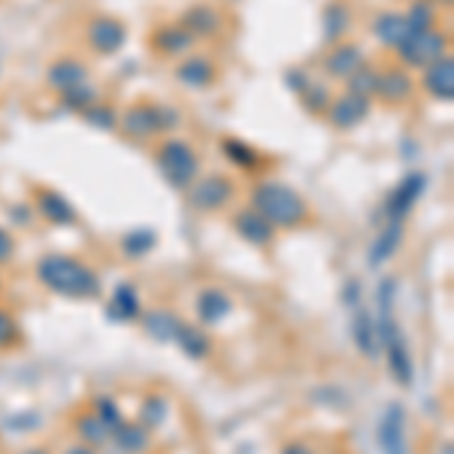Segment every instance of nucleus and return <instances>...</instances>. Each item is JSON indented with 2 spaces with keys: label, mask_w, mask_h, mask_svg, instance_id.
Here are the masks:
<instances>
[{
  "label": "nucleus",
  "mask_w": 454,
  "mask_h": 454,
  "mask_svg": "<svg viewBox=\"0 0 454 454\" xmlns=\"http://www.w3.org/2000/svg\"><path fill=\"white\" fill-rule=\"evenodd\" d=\"M106 454H121V451H115V449H113V451H106Z\"/></svg>",
  "instance_id": "09e8293b"
},
{
  "label": "nucleus",
  "mask_w": 454,
  "mask_h": 454,
  "mask_svg": "<svg viewBox=\"0 0 454 454\" xmlns=\"http://www.w3.org/2000/svg\"><path fill=\"white\" fill-rule=\"evenodd\" d=\"M79 119H82L85 124H91V128H98V130H119V109H115L113 104H104V100L85 106L82 113H79Z\"/></svg>",
  "instance_id": "c9c22d12"
},
{
  "label": "nucleus",
  "mask_w": 454,
  "mask_h": 454,
  "mask_svg": "<svg viewBox=\"0 0 454 454\" xmlns=\"http://www.w3.org/2000/svg\"><path fill=\"white\" fill-rule=\"evenodd\" d=\"M140 321H143L145 336H152L155 342H173L176 327H179L182 318L170 309H149L140 315Z\"/></svg>",
  "instance_id": "2f4dec72"
},
{
  "label": "nucleus",
  "mask_w": 454,
  "mask_h": 454,
  "mask_svg": "<svg viewBox=\"0 0 454 454\" xmlns=\"http://www.w3.org/2000/svg\"><path fill=\"white\" fill-rule=\"evenodd\" d=\"M288 79H297V82H291V88L297 91L300 106H303L309 115H325V109L331 106V100H333V91H331V88L321 82V79L306 76L303 70L291 73Z\"/></svg>",
  "instance_id": "412c9836"
},
{
  "label": "nucleus",
  "mask_w": 454,
  "mask_h": 454,
  "mask_svg": "<svg viewBox=\"0 0 454 454\" xmlns=\"http://www.w3.org/2000/svg\"><path fill=\"white\" fill-rule=\"evenodd\" d=\"M170 400L164 397V394H149L143 403H140V412H137V421L143 424L145 430H152L155 434L158 427H164L167 419H170Z\"/></svg>",
  "instance_id": "72a5a7b5"
},
{
  "label": "nucleus",
  "mask_w": 454,
  "mask_h": 454,
  "mask_svg": "<svg viewBox=\"0 0 454 454\" xmlns=\"http://www.w3.org/2000/svg\"><path fill=\"white\" fill-rule=\"evenodd\" d=\"M12 258H16V237H12L4 224H0V267H4V263H10Z\"/></svg>",
  "instance_id": "a19ab883"
},
{
  "label": "nucleus",
  "mask_w": 454,
  "mask_h": 454,
  "mask_svg": "<svg viewBox=\"0 0 454 454\" xmlns=\"http://www.w3.org/2000/svg\"><path fill=\"white\" fill-rule=\"evenodd\" d=\"M21 342V325L10 309L0 306V348H16Z\"/></svg>",
  "instance_id": "ea45409f"
},
{
  "label": "nucleus",
  "mask_w": 454,
  "mask_h": 454,
  "mask_svg": "<svg viewBox=\"0 0 454 454\" xmlns=\"http://www.w3.org/2000/svg\"><path fill=\"white\" fill-rule=\"evenodd\" d=\"M91 412L98 415V419L104 421L109 430H115V427H119V424L124 421V412H121L119 400L109 397V394H100V397H94V403H91Z\"/></svg>",
  "instance_id": "58836bf2"
},
{
  "label": "nucleus",
  "mask_w": 454,
  "mask_h": 454,
  "mask_svg": "<svg viewBox=\"0 0 454 454\" xmlns=\"http://www.w3.org/2000/svg\"><path fill=\"white\" fill-rule=\"evenodd\" d=\"M342 303H348V306H357L361 303V282H355L351 279L346 288H342Z\"/></svg>",
  "instance_id": "37998d69"
},
{
  "label": "nucleus",
  "mask_w": 454,
  "mask_h": 454,
  "mask_svg": "<svg viewBox=\"0 0 454 454\" xmlns=\"http://www.w3.org/2000/svg\"><path fill=\"white\" fill-rule=\"evenodd\" d=\"M109 449L121 454H149L152 451V430H145L140 421L124 419L119 427L113 430V445Z\"/></svg>",
  "instance_id": "a878e982"
},
{
  "label": "nucleus",
  "mask_w": 454,
  "mask_h": 454,
  "mask_svg": "<svg viewBox=\"0 0 454 454\" xmlns=\"http://www.w3.org/2000/svg\"><path fill=\"white\" fill-rule=\"evenodd\" d=\"M21 454H52V451H49L46 445H31V449H25Z\"/></svg>",
  "instance_id": "a18cd8bd"
},
{
  "label": "nucleus",
  "mask_w": 454,
  "mask_h": 454,
  "mask_svg": "<svg viewBox=\"0 0 454 454\" xmlns=\"http://www.w3.org/2000/svg\"><path fill=\"white\" fill-rule=\"evenodd\" d=\"M34 276L49 294L70 300H94L100 294L98 270L88 267L82 258L61 252H46L34 267Z\"/></svg>",
  "instance_id": "f257e3e1"
},
{
  "label": "nucleus",
  "mask_w": 454,
  "mask_h": 454,
  "mask_svg": "<svg viewBox=\"0 0 454 454\" xmlns=\"http://www.w3.org/2000/svg\"><path fill=\"white\" fill-rule=\"evenodd\" d=\"M31 207H34L36 215L43 218V222H49L55 227H73L79 222L76 207H73V203L61 192H55V188H49V185H34Z\"/></svg>",
  "instance_id": "9b49d317"
},
{
  "label": "nucleus",
  "mask_w": 454,
  "mask_h": 454,
  "mask_svg": "<svg viewBox=\"0 0 454 454\" xmlns=\"http://www.w3.org/2000/svg\"><path fill=\"white\" fill-rule=\"evenodd\" d=\"M434 4L439 6V10H451V4H454V0H434Z\"/></svg>",
  "instance_id": "49530a36"
},
{
  "label": "nucleus",
  "mask_w": 454,
  "mask_h": 454,
  "mask_svg": "<svg viewBox=\"0 0 454 454\" xmlns=\"http://www.w3.org/2000/svg\"><path fill=\"white\" fill-rule=\"evenodd\" d=\"M182 128L179 109L160 100H134L124 113H119V130L130 143H158L160 137H176Z\"/></svg>",
  "instance_id": "7ed1b4c3"
},
{
  "label": "nucleus",
  "mask_w": 454,
  "mask_h": 454,
  "mask_svg": "<svg viewBox=\"0 0 454 454\" xmlns=\"http://www.w3.org/2000/svg\"><path fill=\"white\" fill-rule=\"evenodd\" d=\"M188 207L200 215H218V212L231 209L239 197V185L233 176L227 173H200L194 185L185 192Z\"/></svg>",
  "instance_id": "39448f33"
},
{
  "label": "nucleus",
  "mask_w": 454,
  "mask_h": 454,
  "mask_svg": "<svg viewBox=\"0 0 454 454\" xmlns=\"http://www.w3.org/2000/svg\"><path fill=\"white\" fill-rule=\"evenodd\" d=\"M194 312L203 327H215L233 315V300L222 288H203L194 300Z\"/></svg>",
  "instance_id": "4be33fe9"
},
{
  "label": "nucleus",
  "mask_w": 454,
  "mask_h": 454,
  "mask_svg": "<svg viewBox=\"0 0 454 454\" xmlns=\"http://www.w3.org/2000/svg\"><path fill=\"white\" fill-rule=\"evenodd\" d=\"M218 145H222V152L227 155V160H231V164H237L239 170L258 173L261 167L267 164V158H263L252 143L239 140V137H224V140L218 143Z\"/></svg>",
  "instance_id": "7c9ffc66"
},
{
  "label": "nucleus",
  "mask_w": 454,
  "mask_h": 454,
  "mask_svg": "<svg viewBox=\"0 0 454 454\" xmlns=\"http://www.w3.org/2000/svg\"><path fill=\"white\" fill-rule=\"evenodd\" d=\"M351 340H355L357 351L370 361L382 357V342H379V331H376V318L367 309H357L355 318H351Z\"/></svg>",
  "instance_id": "cd10ccee"
},
{
  "label": "nucleus",
  "mask_w": 454,
  "mask_h": 454,
  "mask_svg": "<svg viewBox=\"0 0 454 454\" xmlns=\"http://www.w3.org/2000/svg\"><path fill=\"white\" fill-rule=\"evenodd\" d=\"M451 52V36L445 27H430V31L412 34L406 43L397 49V64L406 70H424L427 64H434L436 58Z\"/></svg>",
  "instance_id": "423d86ee"
},
{
  "label": "nucleus",
  "mask_w": 454,
  "mask_h": 454,
  "mask_svg": "<svg viewBox=\"0 0 454 454\" xmlns=\"http://www.w3.org/2000/svg\"><path fill=\"white\" fill-rule=\"evenodd\" d=\"M367 64V55H364V49L357 46V43L351 40H342L336 43V46L327 49L325 61H321V70H325L327 79H336V82H346L351 73H357Z\"/></svg>",
  "instance_id": "a211bd4d"
},
{
  "label": "nucleus",
  "mask_w": 454,
  "mask_h": 454,
  "mask_svg": "<svg viewBox=\"0 0 454 454\" xmlns=\"http://www.w3.org/2000/svg\"><path fill=\"white\" fill-rule=\"evenodd\" d=\"M145 46L152 49L158 58H167V61H179L182 55H188L192 49H197V40L179 21H160L149 31V40Z\"/></svg>",
  "instance_id": "9d476101"
},
{
  "label": "nucleus",
  "mask_w": 454,
  "mask_h": 454,
  "mask_svg": "<svg viewBox=\"0 0 454 454\" xmlns=\"http://www.w3.org/2000/svg\"><path fill=\"white\" fill-rule=\"evenodd\" d=\"M403 16H406L412 34H421V31H430V27H439V16H442V10H439L434 0H409V6L403 10Z\"/></svg>",
  "instance_id": "473e14b6"
},
{
  "label": "nucleus",
  "mask_w": 454,
  "mask_h": 454,
  "mask_svg": "<svg viewBox=\"0 0 454 454\" xmlns=\"http://www.w3.org/2000/svg\"><path fill=\"white\" fill-rule=\"evenodd\" d=\"M173 79L188 91H209V88L218 85L222 79V64L215 61L212 52H203V49H192L188 55H182L179 61L173 64Z\"/></svg>",
  "instance_id": "0eeeda50"
},
{
  "label": "nucleus",
  "mask_w": 454,
  "mask_h": 454,
  "mask_svg": "<svg viewBox=\"0 0 454 454\" xmlns=\"http://www.w3.org/2000/svg\"><path fill=\"white\" fill-rule=\"evenodd\" d=\"M279 454H318V451H315V445H309L306 439H288V442H282Z\"/></svg>",
  "instance_id": "79ce46f5"
},
{
  "label": "nucleus",
  "mask_w": 454,
  "mask_h": 454,
  "mask_svg": "<svg viewBox=\"0 0 454 454\" xmlns=\"http://www.w3.org/2000/svg\"><path fill=\"white\" fill-rule=\"evenodd\" d=\"M224 4H227V0H224Z\"/></svg>",
  "instance_id": "3c124183"
},
{
  "label": "nucleus",
  "mask_w": 454,
  "mask_h": 454,
  "mask_svg": "<svg viewBox=\"0 0 454 454\" xmlns=\"http://www.w3.org/2000/svg\"><path fill=\"white\" fill-rule=\"evenodd\" d=\"M403 239H406V222H387L382 227V233L376 237V243L370 246V254H367L370 267H385V263L400 252Z\"/></svg>",
  "instance_id": "bb28decb"
},
{
  "label": "nucleus",
  "mask_w": 454,
  "mask_h": 454,
  "mask_svg": "<svg viewBox=\"0 0 454 454\" xmlns=\"http://www.w3.org/2000/svg\"><path fill=\"white\" fill-rule=\"evenodd\" d=\"M415 88H419V82H415L412 70L400 67V64L379 67V85H376V98L372 100H382L387 106H403L412 100Z\"/></svg>",
  "instance_id": "ddd939ff"
},
{
  "label": "nucleus",
  "mask_w": 454,
  "mask_h": 454,
  "mask_svg": "<svg viewBox=\"0 0 454 454\" xmlns=\"http://www.w3.org/2000/svg\"><path fill=\"white\" fill-rule=\"evenodd\" d=\"M91 79H94L91 67H88L82 58H76V55H58L46 67V85L52 88L58 98H64V94L73 91V88L91 82Z\"/></svg>",
  "instance_id": "f8f14e48"
},
{
  "label": "nucleus",
  "mask_w": 454,
  "mask_h": 454,
  "mask_svg": "<svg viewBox=\"0 0 454 454\" xmlns=\"http://www.w3.org/2000/svg\"><path fill=\"white\" fill-rule=\"evenodd\" d=\"M424 188H427V176L424 173H406L403 179L394 185V192L387 194L385 212H387V222H406L412 215L415 203L424 197Z\"/></svg>",
  "instance_id": "2eb2a0df"
},
{
  "label": "nucleus",
  "mask_w": 454,
  "mask_h": 454,
  "mask_svg": "<svg viewBox=\"0 0 454 454\" xmlns=\"http://www.w3.org/2000/svg\"><path fill=\"white\" fill-rule=\"evenodd\" d=\"M73 434H76L79 442L91 445L94 451H106L109 445H113V430H109L106 424L91 412V409L73 419Z\"/></svg>",
  "instance_id": "c756f323"
},
{
  "label": "nucleus",
  "mask_w": 454,
  "mask_h": 454,
  "mask_svg": "<svg viewBox=\"0 0 454 454\" xmlns=\"http://www.w3.org/2000/svg\"><path fill=\"white\" fill-rule=\"evenodd\" d=\"M379 445L385 454H409V436H406V409L400 403H391L379 421Z\"/></svg>",
  "instance_id": "aec40b11"
},
{
  "label": "nucleus",
  "mask_w": 454,
  "mask_h": 454,
  "mask_svg": "<svg viewBox=\"0 0 454 454\" xmlns=\"http://www.w3.org/2000/svg\"><path fill=\"white\" fill-rule=\"evenodd\" d=\"M173 346L179 348L185 357H192V361H207V357L212 355V336L207 333V327L203 325H192V321L182 318L179 327H176Z\"/></svg>",
  "instance_id": "5701e85b"
},
{
  "label": "nucleus",
  "mask_w": 454,
  "mask_h": 454,
  "mask_svg": "<svg viewBox=\"0 0 454 454\" xmlns=\"http://www.w3.org/2000/svg\"><path fill=\"white\" fill-rule=\"evenodd\" d=\"M140 315H143L140 294H137V288L130 282H121L106 300V318L113 325H128V321H140Z\"/></svg>",
  "instance_id": "b1692460"
},
{
  "label": "nucleus",
  "mask_w": 454,
  "mask_h": 454,
  "mask_svg": "<svg viewBox=\"0 0 454 454\" xmlns=\"http://www.w3.org/2000/svg\"><path fill=\"white\" fill-rule=\"evenodd\" d=\"M155 246H158V233L152 231V227H134V231H128L121 237V252H124V258H130V261L145 258Z\"/></svg>",
  "instance_id": "f704fd0d"
},
{
  "label": "nucleus",
  "mask_w": 454,
  "mask_h": 454,
  "mask_svg": "<svg viewBox=\"0 0 454 454\" xmlns=\"http://www.w3.org/2000/svg\"><path fill=\"white\" fill-rule=\"evenodd\" d=\"M370 31H372V40L379 43V46L391 49V52H397L403 43L412 36V27H409L406 16H403V10H382L376 12L370 21Z\"/></svg>",
  "instance_id": "6ab92c4d"
},
{
  "label": "nucleus",
  "mask_w": 454,
  "mask_h": 454,
  "mask_svg": "<svg viewBox=\"0 0 454 454\" xmlns=\"http://www.w3.org/2000/svg\"><path fill=\"white\" fill-rule=\"evenodd\" d=\"M124 43H128V25L119 16L100 12V16H91L85 21V46L94 55H119Z\"/></svg>",
  "instance_id": "1a4fd4ad"
},
{
  "label": "nucleus",
  "mask_w": 454,
  "mask_h": 454,
  "mask_svg": "<svg viewBox=\"0 0 454 454\" xmlns=\"http://www.w3.org/2000/svg\"><path fill=\"white\" fill-rule=\"evenodd\" d=\"M376 85H379V67H372V64H364L361 70L351 73L346 79V91L357 94V98H367V100L376 98Z\"/></svg>",
  "instance_id": "e433bc0d"
},
{
  "label": "nucleus",
  "mask_w": 454,
  "mask_h": 454,
  "mask_svg": "<svg viewBox=\"0 0 454 454\" xmlns=\"http://www.w3.org/2000/svg\"><path fill=\"white\" fill-rule=\"evenodd\" d=\"M179 25L194 36L197 43H212V40H224L227 36V12L215 4H192L185 6V12L179 16Z\"/></svg>",
  "instance_id": "6e6552de"
},
{
  "label": "nucleus",
  "mask_w": 454,
  "mask_h": 454,
  "mask_svg": "<svg viewBox=\"0 0 454 454\" xmlns=\"http://www.w3.org/2000/svg\"><path fill=\"white\" fill-rule=\"evenodd\" d=\"M382 355L387 357V370H391L394 382L403 387H409L415 382V361H412V351H409L406 340H403V333L382 342Z\"/></svg>",
  "instance_id": "393cba45"
},
{
  "label": "nucleus",
  "mask_w": 454,
  "mask_h": 454,
  "mask_svg": "<svg viewBox=\"0 0 454 454\" xmlns=\"http://www.w3.org/2000/svg\"><path fill=\"white\" fill-rule=\"evenodd\" d=\"M152 160H155L158 173L164 176V182L173 192L185 194L194 185V179L203 173L200 152L194 149V143L182 140V137H160L152 149Z\"/></svg>",
  "instance_id": "20e7f679"
},
{
  "label": "nucleus",
  "mask_w": 454,
  "mask_h": 454,
  "mask_svg": "<svg viewBox=\"0 0 454 454\" xmlns=\"http://www.w3.org/2000/svg\"><path fill=\"white\" fill-rule=\"evenodd\" d=\"M0 288H4V279H0Z\"/></svg>",
  "instance_id": "8fccbe9b"
},
{
  "label": "nucleus",
  "mask_w": 454,
  "mask_h": 454,
  "mask_svg": "<svg viewBox=\"0 0 454 454\" xmlns=\"http://www.w3.org/2000/svg\"><path fill=\"white\" fill-rule=\"evenodd\" d=\"M100 100V88H98V82H85V85H79V88H73V91H67L61 98V104L67 106V109H73V113H82L85 106H91V104H98Z\"/></svg>",
  "instance_id": "4c0bfd02"
},
{
  "label": "nucleus",
  "mask_w": 454,
  "mask_h": 454,
  "mask_svg": "<svg viewBox=\"0 0 454 454\" xmlns=\"http://www.w3.org/2000/svg\"><path fill=\"white\" fill-rule=\"evenodd\" d=\"M61 454H100V451H94L91 445H85V442H79V439H76V442L67 445V449H64Z\"/></svg>",
  "instance_id": "c03bdc74"
},
{
  "label": "nucleus",
  "mask_w": 454,
  "mask_h": 454,
  "mask_svg": "<svg viewBox=\"0 0 454 454\" xmlns=\"http://www.w3.org/2000/svg\"><path fill=\"white\" fill-rule=\"evenodd\" d=\"M419 88L430 100H436V104H451L454 100V55L449 52V55L436 58L434 64H427V67L421 70Z\"/></svg>",
  "instance_id": "dca6fc26"
},
{
  "label": "nucleus",
  "mask_w": 454,
  "mask_h": 454,
  "mask_svg": "<svg viewBox=\"0 0 454 454\" xmlns=\"http://www.w3.org/2000/svg\"><path fill=\"white\" fill-rule=\"evenodd\" d=\"M351 31V6L346 0H331V4L321 10V34H325V40L336 46V43H342Z\"/></svg>",
  "instance_id": "c85d7f7f"
},
{
  "label": "nucleus",
  "mask_w": 454,
  "mask_h": 454,
  "mask_svg": "<svg viewBox=\"0 0 454 454\" xmlns=\"http://www.w3.org/2000/svg\"><path fill=\"white\" fill-rule=\"evenodd\" d=\"M439 454H454V451H451V442H442V449H439Z\"/></svg>",
  "instance_id": "de8ad7c7"
},
{
  "label": "nucleus",
  "mask_w": 454,
  "mask_h": 454,
  "mask_svg": "<svg viewBox=\"0 0 454 454\" xmlns=\"http://www.w3.org/2000/svg\"><path fill=\"white\" fill-rule=\"evenodd\" d=\"M248 207L258 209L276 231H297L312 222V203L294 185L279 179H258L248 194Z\"/></svg>",
  "instance_id": "f03ea898"
},
{
  "label": "nucleus",
  "mask_w": 454,
  "mask_h": 454,
  "mask_svg": "<svg viewBox=\"0 0 454 454\" xmlns=\"http://www.w3.org/2000/svg\"><path fill=\"white\" fill-rule=\"evenodd\" d=\"M370 106H372V100L357 98V94H351V91H342V94H333L331 106L325 109V119L336 130H355L370 119Z\"/></svg>",
  "instance_id": "4468645a"
},
{
  "label": "nucleus",
  "mask_w": 454,
  "mask_h": 454,
  "mask_svg": "<svg viewBox=\"0 0 454 454\" xmlns=\"http://www.w3.org/2000/svg\"><path fill=\"white\" fill-rule=\"evenodd\" d=\"M231 227H233V233L252 248H270L276 243V227L252 207H243V209L233 212Z\"/></svg>",
  "instance_id": "f3484780"
}]
</instances>
